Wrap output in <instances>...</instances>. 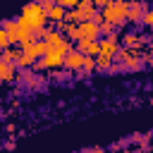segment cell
<instances>
[{"mask_svg": "<svg viewBox=\"0 0 153 153\" xmlns=\"http://www.w3.org/2000/svg\"><path fill=\"white\" fill-rule=\"evenodd\" d=\"M79 38H100L98 22H93V19L76 22V29H74V41H79Z\"/></svg>", "mask_w": 153, "mask_h": 153, "instance_id": "5b68a950", "label": "cell"}, {"mask_svg": "<svg viewBox=\"0 0 153 153\" xmlns=\"http://www.w3.org/2000/svg\"><path fill=\"white\" fill-rule=\"evenodd\" d=\"M141 24H146L148 29H153V10H146L143 17H141Z\"/></svg>", "mask_w": 153, "mask_h": 153, "instance_id": "ffe728a7", "label": "cell"}, {"mask_svg": "<svg viewBox=\"0 0 153 153\" xmlns=\"http://www.w3.org/2000/svg\"><path fill=\"white\" fill-rule=\"evenodd\" d=\"M76 50H81L84 55H98V38H79L76 41Z\"/></svg>", "mask_w": 153, "mask_h": 153, "instance_id": "7c38bea8", "label": "cell"}, {"mask_svg": "<svg viewBox=\"0 0 153 153\" xmlns=\"http://www.w3.org/2000/svg\"><path fill=\"white\" fill-rule=\"evenodd\" d=\"M31 67H19V79L29 86V88H43V76H38V74H33V72H29Z\"/></svg>", "mask_w": 153, "mask_h": 153, "instance_id": "9c48e42d", "label": "cell"}, {"mask_svg": "<svg viewBox=\"0 0 153 153\" xmlns=\"http://www.w3.org/2000/svg\"><path fill=\"white\" fill-rule=\"evenodd\" d=\"M43 41H45V53H55V55H62V57H65V55L72 50L69 38H67L62 31H57V29H55V31H50Z\"/></svg>", "mask_w": 153, "mask_h": 153, "instance_id": "3957f363", "label": "cell"}, {"mask_svg": "<svg viewBox=\"0 0 153 153\" xmlns=\"http://www.w3.org/2000/svg\"><path fill=\"white\" fill-rule=\"evenodd\" d=\"M19 50H22V48H19ZM19 50L7 45L5 50H0V60H5V62H14V60H17V55H19Z\"/></svg>", "mask_w": 153, "mask_h": 153, "instance_id": "ac0fdd59", "label": "cell"}, {"mask_svg": "<svg viewBox=\"0 0 153 153\" xmlns=\"http://www.w3.org/2000/svg\"><path fill=\"white\" fill-rule=\"evenodd\" d=\"M65 12H67V10H65L60 2H55V5L45 12V17H48V22H50V24H57V22H62V19H65Z\"/></svg>", "mask_w": 153, "mask_h": 153, "instance_id": "9a60e30c", "label": "cell"}, {"mask_svg": "<svg viewBox=\"0 0 153 153\" xmlns=\"http://www.w3.org/2000/svg\"><path fill=\"white\" fill-rule=\"evenodd\" d=\"M110 67H112V57H108V55H96V69H100V72H110Z\"/></svg>", "mask_w": 153, "mask_h": 153, "instance_id": "2e32d148", "label": "cell"}, {"mask_svg": "<svg viewBox=\"0 0 153 153\" xmlns=\"http://www.w3.org/2000/svg\"><path fill=\"white\" fill-rule=\"evenodd\" d=\"M7 45H12V43H10V38H7V33H5V29L0 26V50H5Z\"/></svg>", "mask_w": 153, "mask_h": 153, "instance_id": "44dd1931", "label": "cell"}, {"mask_svg": "<svg viewBox=\"0 0 153 153\" xmlns=\"http://www.w3.org/2000/svg\"><path fill=\"white\" fill-rule=\"evenodd\" d=\"M33 62H36V57L26 55L24 50H19V55H17V60H14V65H17V67H33Z\"/></svg>", "mask_w": 153, "mask_h": 153, "instance_id": "e0dca14e", "label": "cell"}, {"mask_svg": "<svg viewBox=\"0 0 153 153\" xmlns=\"http://www.w3.org/2000/svg\"><path fill=\"white\" fill-rule=\"evenodd\" d=\"M117 38H120L117 31L105 33V36L98 41V53H100V55H108V57L115 60V55H117V50H120V41H117Z\"/></svg>", "mask_w": 153, "mask_h": 153, "instance_id": "8992f818", "label": "cell"}, {"mask_svg": "<svg viewBox=\"0 0 153 153\" xmlns=\"http://www.w3.org/2000/svg\"><path fill=\"white\" fill-rule=\"evenodd\" d=\"M36 2H38V5H41V7L45 10V12H48V10H50V7H53V5L57 2V0H36Z\"/></svg>", "mask_w": 153, "mask_h": 153, "instance_id": "603a6c76", "label": "cell"}, {"mask_svg": "<svg viewBox=\"0 0 153 153\" xmlns=\"http://www.w3.org/2000/svg\"><path fill=\"white\" fill-rule=\"evenodd\" d=\"M98 29H100V36H105V33H112V31H117V26H115L112 22H108V19H100V22H98Z\"/></svg>", "mask_w": 153, "mask_h": 153, "instance_id": "d6986e66", "label": "cell"}, {"mask_svg": "<svg viewBox=\"0 0 153 153\" xmlns=\"http://www.w3.org/2000/svg\"><path fill=\"white\" fill-rule=\"evenodd\" d=\"M53 76H55V81H67V79H69V69H67V72H57V69H55Z\"/></svg>", "mask_w": 153, "mask_h": 153, "instance_id": "7402d4cb", "label": "cell"}, {"mask_svg": "<svg viewBox=\"0 0 153 153\" xmlns=\"http://www.w3.org/2000/svg\"><path fill=\"white\" fill-rule=\"evenodd\" d=\"M17 22H19L22 29H29V31L36 33V31L48 22V17H45V10L33 0V2H26V5L22 7V14L17 17Z\"/></svg>", "mask_w": 153, "mask_h": 153, "instance_id": "6da1fadb", "label": "cell"}, {"mask_svg": "<svg viewBox=\"0 0 153 153\" xmlns=\"http://www.w3.org/2000/svg\"><path fill=\"white\" fill-rule=\"evenodd\" d=\"M14 76H17V65L0 60V84H2V81H12Z\"/></svg>", "mask_w": 153, "mask_h": 153, "instance_id": "4fadbf2b", "label": "cell"}, {"mask_svg": "<svg viewBox=\"0 0 153 153\" xmlns=\"http://www.w3.org/2000/svg\"><path fill=\"white\" fill-rule=\"evenodd\" d=\"M127 10H129V2L127 0H108L100 7V14H103V19L112 22L115 26H122L127 22Z\"/></svg>", "mask_w": 153, "mask_h": 153, "instance_id": "7a4b0ae2", "label": "cell"}, {"mask_svg": "<svg viewBox=\"0 0 153 153\" xmlns=\"http://www.w3.org/2000/svg\"><path fill=\"white\" fill-rule=\"evenodd\" d=\"M2 29H5V33H7V38H10V43L12 45H17L19 43V38H22V26H19V22L17 19H7L5 24H2Z\"/></svg>", "mask_w": 153, "mask_h": 153, "instance_id": "30bf717a", "label": "cell"}, {"mask_svg": "<svg viewBox=\"0 0 153 153\" xmlns=\"http://www.w3.org/2000/svg\"><path fill=\"white\" fill-rule=\"evenodd\" d=\"M141 57H143V55H141L136 48H120L117 55H115V60H120L124 69H139V67L143 65Z\"/></svg>", "mask_w": 153, "mask_h": 153, "instance_id": "277c9868", "label": "cell"}, {"mask_svg": "<svg viewBox=\"0 0 153 153\" xmlns=\"http://www.w3.org/2000/svg\"><path fill=\"white\" fill-rule=\"evenodd\" d=\"M26 55H31V57H41V55H45V41H38V38H33V41H29V43H24V45H19Z\"/></svg>", "mask_w": 153, "mask_h": 153, "instance_id": "8fae6325", "label": "cell"}, {"mask_svg": "<svg viewBox=\"0 0 153 153\" xmlns=\"http://www.w3.org/2000/svg\"><path fill=\"white\" fill-rule=\"evenodd\" d=\"M143 43H146V38H143L141 33L129 31V33L122 36V45H124V48H139V45H143Z\"/></svg>", "mask_w": 153, "mask_h": 153, "instance_id": "5bb4252c", "label": "cell"}, {"mask_svg": "<svg viewBox=\"0 0 153 153\" xmlns=\"http://www.w3.org/2000/svg\"><path fill=\"white\" fill-rule=\"evenodd\" d=\"M139 2H148V0H139Z\"/></svg>", "mask_w": 153, "mask_h": 153, "instance_id": "d4e9b609", "label": "cell"}, {"mask_svg": "<svg viewBox=\"0 0 153 153\" xmlns=\"http://www.w3.org/2000/svg\"><path fill=\"white\" fill-rule=\"evenodd\" d=\"M148 10H153V0H151V5H148Z\"/></svg>", "mask_w": 153, "mask_h": 153, "instance_id": "cb8c5ba5", "label": "cell"}, {"mask_svg": "<svg viewBox=\"0 0 153 153\" xmlns=\"http://www.w3.org/2000/svg\"><path fill=\"white\" fill-rule=\"evenodd\" d=\"M81 62H84V53H81V50H76V48H72V50L62 57V67H65V69H69V72L81 69Z\"/></svg>", "mask_w": 153, "mask_h": 153, "instance_id": "52a82bcc", "label": "cell"}, {"mask_svg": "<svg viewBox=\"0 0 153 153\" xmlns=\"http://www.w3.org/2000/svg\"><path fill=\"white\" fill-rule=\"evenodd\" d=\"M146 10H148L146 2L131 0V2H129V10H127V22H131V24H141V17H143Z\"/></svg>", "mask_w": 153, "mask_h": 153, "instance_id": "ba28073f", "label": "cell"}]
</instances>
